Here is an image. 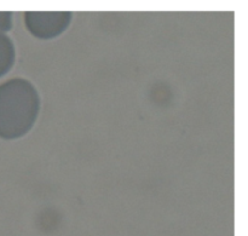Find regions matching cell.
<instances>
[{"instance_id": "1", "label": "cell", "mask_w": 248, "mask_h": 236, "mask_svg": "<svg viewBox=\"0 0 248 236\" xmlns=\"http://www.w3.org/2000/svg\"><path fill=\"white\" fill-rule=\"evenodd\" d=\"M41 108L36 87L24 78H12L0 84V138L24 137L35 125Z\"/></svg>"}, {"instance_id": "2", "label": "cell", "mask_w": 248, "mask_h": 236, "mask_svg": "<svg viewBox=\"0 0 248 236\" xmlns=\"http://www.w3.org/2000/svg\"><path fill=\"white\" fill-rule=\"evenodd\" d=\"M73 19L70 11H27L24 24L34 38L50 40L62 35Z\"/></svg>"}, {"instance_id": "3", "label": "cell", "mask_w": 248, "mask_h": 236, "mask_svg": "<svg viewBox=\"0 0 248 236\" xmlns=\"http://www.w3.org/2000/svg\"><path fill=\"white\" fill-rule=\"evenodd\" d=\"M16 62V47L6 33L0 31V78L6 75Z\"/></svg>"}, {"instance_id": "4", "label": "cell", "mask_w": 248, "mask_h": 236, "mask_svg": "<svg viewBox=\"0 0 248 236\" xmlns=\"http://www.w3.org/2000/svg\"><path fill=\"white\" fill-rule=\"evenodd\" d=\"M12 12L0 11V31L7 33L12 28Z\"/></svg>"}]
</instances>
